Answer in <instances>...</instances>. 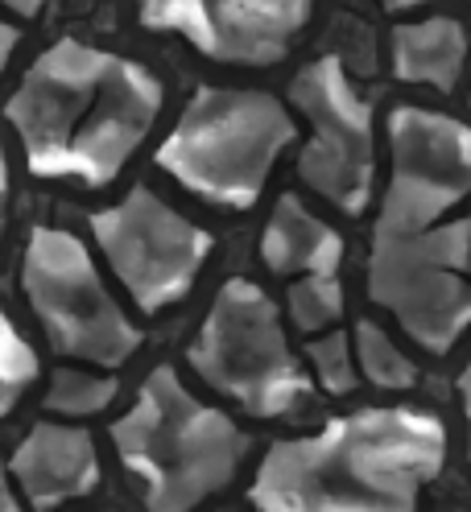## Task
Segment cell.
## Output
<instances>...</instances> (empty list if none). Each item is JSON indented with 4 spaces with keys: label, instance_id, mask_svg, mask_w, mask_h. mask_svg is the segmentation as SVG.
<instances>
[{
    "label": "cell",
    "instance_id": "277c9868",
    "mask_svg": "<svg viewBox=\"0 0 471 512\" xmlns=\"http://www.w3.org/2000/svg\"><path fill=\"white\" fill-rule=\"evenodd\" d=\"M290 141L294 120L273 95L199 87L157 149V166L195 195L244 211L257 203Z\"/></svg>",
    "mask_w": 471,
    "mask_h": 512
},
{
    "label": "cell",
    "instance_id": "ba28073f",
    "mask_svg": "<svg viewBox=\"0 0 471 512\" xmlns=\"http://www.w3.org/2000/svg\"><path fill=\"white\" fill-rule=\"evenodd\" d=\"M91 232L112 273L145 314L191 294L203 261L211 256V236L166 207L149 186H133L116 207L91 215Z\"/></svg>",
    "mask_w": 471,
    "mask_h": 512
},
{
    "label": "cell",
    "instance_id": "44dd1931",
    "mask_svg": "<svg viewBox=\"0 0 471 512\" xmlns=\"http://www.w3.org/2000/svg\"><path fill=\"white\" fill-rule=\"evenodd\" d=\"M13 46H17V29H13V25H5V29H0V62H9Z\"/></svg>",
    "mask_w": 471,
    "mask_h": 512
},
{
    "label": "cell",
    "instance_id": "ffe728a7",
    "mask_svg": "<svg viewBox=\"0 0 471 512\" xmlns=\"http://www.w3.org/2000/svg\"><path fill=\"white\" fill-rule=\"evenodd\" d=\"M459 397H463V413H467V430H471V364L459 372Z\"/></svg>",
    "mask_w": 471,
    "mask_h": 512
},
{
    "label": "cell",
    "instance_id": "5b68a950",
    "mask_svg": "<svg viewBox=\"0 0 471 512\" xmlns=\"http://www.w3.org/2000/svg\"><path fill=\"white\" fill-rule=\"evenodd\" d=\"M186 360L215 393L240 401L253 418H281L310 393L281 327V310L244 277L224 281Z\"/></svg>",
    "mask_w": 471,
    "mask_h": 512
},
{
    "label": "cell",
    "instance_id": "3957f363",
    "mask_svg": "<svg viewBox=\"0 0 471 512\" xmlns=\"http://www.w3.org/2000/svg\"><path fill=\"white\" fill-rule=\"evenodd\" d=\"M108 434L120 463L141 475L153 512H186L224 492L253 446L228 413L191 397L174 368H153L137 405Z\"/></svg>",
    "mask_w": 471,
    "mask_h": 512
},
{
    "label": "cell",
    "instance_id": "8992f818",
    "mask_svg": "<svg viewBox=\"0 0 471 512\" xmlns=\"http://www.w3.org/2000/svg\"><path fill=\"white\" fill-rule=\"evenodd\" d=\"M368 298L430 356H447L471 327V215L405 236L372 232Z\"/></svg>",
    "mask_w": 471,
    "mask_h": 512
},
{
    "label": "cell",
    "instance_id": "7a4b0ae2",
    "mask_svg": "<svg viewBox=\"0 0 471 512\" xmlns=\"http://www.w3.org/2000/svg\"><path fill=\"white\" fill-rule=\"evenodd\" d=\"M447 463V430L422 409H360L269 446L248 488L261 512H410Z\"/></svg>",
    "mask_w": 471,
    "mask_h": 512
},
{
    "label": "cell",
    "instance_id": "603a6c76",
    "mask_svg": "<svg viewBox=\"0 0 471 512\" xmlns=\"http://www.w3.org/2000/svg\"><path fill=\"white\" fill-rule=\"evenodd\" d=\"M381 5H385L389 13H401V9H418V5H426V0H381Z\"/></svg>",
    "mask_w": 471,
    "mask_h": 512
},
{
    "label": "cell",
    "instance_id": "9a60e30c",
    "mask_svg": "<svg viewBox=\"0 0 471 512\" xmlns=\"http://www.w3.org/2000/svg\"><path fill=\"white\" fill-rule=\"evenodd\" d=\"M356 360L360 372L376 384V389H414L418 384V364L405 356V351L389 339L385 327H376L372 318H360L356 323Z\"/></svg>",
    "mask_w": 471,
    "mask_h": 512
},
{
    "label": "cell",
    "instance_id": "4fadbf2b",
    "mask_svg": "<svg viewBox=\"0 0 471 512\" xmlns=\"http://www.w3.org/2000/svg\"><path fill=\"white\" fill-rule=\"evenodd\" d=\"M261 261L281 277L339 273L343 236L319 215H310L298 195H281L265 223V236H261Z\"/></svg>",
    "mask_w": 471,
    "mask_h": 512
},
{
    "label": "cell",
    "instance_id": "30bf717a",
    "mask_svg": "<svg viewBox=\"0 0 471 512\" xmlns=\"http://www.w3.org/2000/svg\"><path fill=\"white\" fill-rule=\"evenodd\" d=\"M393 174L376 215V236L434 228L471 195V128L455 116L397 104L389 112Z\"/></svg>",
    "mask_w": 471,
    "mask_h": 512
},
{
    "label": "cell",
    "instance_id": "8fae6325",
    "mask_svg": "<svg viewBox=\"0 0 471 512\" xmlns=\"http://www.w3.org/2000/svg\"><path fill=\"white\" fill-rule=\"evenodd\" d=\"M314 0H141V25L182 34L199 54L240 67L286 58Z\"/></svg>",
    "mask_w": 471,
    "mask_h": 512
},
{
    "label": "cell",
    "instance_id": "7c38bea8",
    "mask_svg": "<svg viewBox=\"0 0 471 512\" xmlns=\"http://www.w3.org/2000/svg\"><path fill=\"white\" fill-rule=\"evenodd\" d=\"M9 479L25 496V504H34L42 512L79 500L87 492H96L100 484L96 442L79 426L38 422L17 442V451L9 459Z\"/></svg>",
    "mask_w": 471,
    "mask_h": 512
},
{
    "label": "cell",
    "instance_id": "cb8c5ba5",
    "mask_svg": "<svg viewBox=\"0 0 471 512\" xmlns=\"http://www.w3.org/2000/svg\"><path fill=\"white\" fill-rule=\"evenodd\" d=\"M0 508H5V512H17V508H21V504H17V496H13V488L0 492Z\"/></svg>",
    "mask_w": 471,
    "mask_h": 512
},
{
    "label": "cell",
    "instance_id": "52a82bcc",
    "mask_svg": "<svg viewBox=\"0 0 471 512\" xmlns=\"http://www.w3.org/2000/svg\"><path fill=\"white\" fill-rule=\"evenodd\" d=\"M21 290L42 318L58 356L120 368L141 347V331L112 302L83 240L62 228H34L21 256Z\"/></svg>",
    "mask_w": 471,
    "mask_h": 512
},
{
    "label": "cell",
    "instance_id": "2e32d148",
    "mask_svg": "<svg viewBox=\"0 0 471 512\" xmlns=\"http://www.w3.org/2000/svg\"><path fill=\"white\" fill-rule=\"evenodd\" d=\"M286 306H290V323L298 331H306V335L327 331L331 323L343 318V285L335 273H306V277L290 281Z\"/></svg>",
    "mask_w": 471,
    "mask_h": 512
},
{
    "label": "cell",
    "instance_id": "9c48e42d",
    "mask_svg": "<svg viewBox=\"0 0 471 512\" xmlns=\"http://www.w3.org/2000/svg\"><path fill=\"white\" fill-rule=\"evenodd\" d=\"M290 100L310 120V141L298 153L302 182L335 203L343 215H360L372 195V108L360 100L343 62L314 58L290 83Z\"/></svg>",
    "mask_w": 471,
    "mask_h": 512
},
{
    "label": "cell",
    "instance_id": "7402d4cb",
    "mask_svg": "<svg viewBox=\"0 0 471 512\" xmlns=\"http://www.w3.org/2000/svg\"><path fill=\"white\" fill-rule=\"evenodd\" d=\"M5 5H9L13 13H21V17H34V13L46 5V0H5Z\"/></svg>",
    "mask_w": 471,
    "mask_h": 512
},
{
    "label": "cell",
    "instance_id": "6da1fadb",
    "mask_svg": "<svg viewBox=\"0 0 471 512\" xmlns=\"http://www.w3.org/2000/svg\"><path fill=\"white\" fill-rule=\"evenodd\" d=\"M166 91L141 62L62 38L9 95V120L38 178L108 186L157 124Z\"/></svg>",
    "mask_w": 471,
    "mask_h": 512
},
{
    "label": "cell",
    "instance_id": "e0dca14e",
    "mask_svg": "<svg viewBox=\"0 0 471 512\" xmlns=\"http://www.w3.org/2000/svg\"><path fill=\"white\" fill-rule=\"evenodd\" d=\"M116 376H96V372H79V368H58L50 376L46 389V409L50 413H67V418H87L100 413L116 397Z\"/></svg>",
    "mask_w": 471,
    "mask_h": 512
},
{
    "label": "cell",
    "instance_id": "ac0fdd59",
    "mask_svg": "<svg viewBox=\"0 0 471 512\" xmlns=\"http://www.w3.org/2000/svg\"><path fill=\"white\" fill-rule=\"evenodd\" d=\"M38 380V351L25 343L17 323L0 318V413H13L21 393Z\"/></svg>",
    "mask_w": 471,
    "mask_h": 512
},
{
    "label": "cell",
    "instance_id": "5bb4252c",
    "mask_svg": "<svg viewBox=\"0 0 471 512\" xmlns=\"http://www.w3.org/2000/svg\"><path fill=\"white\" fill-rule=\"evenodd\" d=\"M467 62V34L451 17L410 21L393 29V75L401 83H430L455 91Z\"/></svg>",
    "mask_w": 471,
    "mask_h": 512
},
{
    "label": "cell",
    "instance_id": "d6986e66",
    "mask_svg": "<svg viewBox=\"0 0 471 512\" xmlns=\"http://www.w3.org/2000/svg\"><path fill=\"white\" fill-rule=\"evenodd\" d=\"M352 339L356 335H343V331H331L323 339H310L306 356H310V368L319 376V384L331 393V397H348L356 389V360H352Z\"/></svg>",
    "mask_w": 471,
    "mask_h": 512
}]
</instances>
